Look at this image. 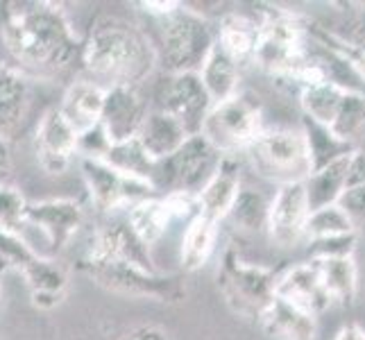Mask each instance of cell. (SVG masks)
<instances>
[{"mask_svg":"<svg viewBox=\"0 0 365 340\" xmlns=\"http://www.w3.org/2000/svg\"><path fill=\"white\" fill-rule=\"evenodd\" d=\"M0 34L7 53L21 71L57 75L82 61L84 43L78 39L66 11L46 0H14L3 11Z\"/></svg>","mask_w":365,"mask_h":340,"instance_id":"cell-1","label":"cell"},{"mask_svg":"<svg viewBox=\"0 0 365 340\" xmlns=\"http://www.w3.org/2000/svg\"><path fill=\"white\" fill-rule=\"evenodd\" d=\"M82 64L96 78L111 82V86H138L159 64V50L136 25L116 16H103L86 36Z\"/></svg>","mask_w":365,"mask_h":340,"instance_id":"cell-2","label":"cell"},{"mask_svg":"<svg viewBox=\"0 0 365 340\" xmlns=\"http://www.w3.org/2000/svg\"><path fill=\"white\" fill-rule=\"evenodd\" d=\"M277 274L272 268L252 263L234 245L225 247L216 270V286L227 309L243 320L259 322L277 295Z\"/></svg>","mask_w":365,"mask_h":340,"instance_id":"cell-3","label":"cell"},{"mask_svg":"<svg viewBox=\"0 0 365 340\" xmlns=\"http://www.w3.org/2000/svg\"><path fill=\"white\" fill-rule=\"evenodd\" d=\"M252 170L277 186L307 182L313 172V159L302 128L263 130L245 150Z\"/></svg>","mask_w":365,"mask_h":340,"instance_id":"cell-4","label":"cell"},{"mask_svg":"<svg viewBox=\"0 0 365 340\" xmlns=\"http://www.w3.org/2000/svg\"><path fill=\"white\" fill-rule=\"evenodd\" d=\"M159 61L168 75L200 73L216 46V28L200 11L182 5L161 21Z\"/></svg>","mask_w":365,"mask_h":340,"instance_id":"cell-5","label":"cell"},{"mask_svg":"<svg viewBox=\"0 0 365 340\" xmlns=\"http://www.w3.org/2000/svg\"><path fill=\"white\" fill-rule=\"evenodd\" d=\"M89 279L109 293L136 299H155L161 304H180L186 299L188 288L184 274L161 272L134 263H86L78 266Z\"/></svg>","mask_w":365,"mask_h":340,"instance_id":"cell-6","label":"cell"},{"mask_svg":"<svg viewBox=\"0 0 365 340\" xmlns=\"http://www.w3.org/2000/svg\"><path fill=\"white\" fill-rule=\"evenodd\" d=\"M307 30L291 11L279 7L268 9L259 21V43L255 64L277 78L295 80V75L307 66Z\"/></svg>","mask_w":365,"mask_h":340,"instance_id":"cell-7","label":"cell"},{"mask_svg":"<svg viewBox=\"0 0 365 340\" xmlns=\"http://www.w3.org/2000/svg\"><path fill=\"white\" fill-rule=\"evenodd\" d=\"M222 157L225 155H220L202 134H193L175 155L157 161L150 182L157 188V193L163 195H197L213 177Z\"/></svg>","mask_w":365,"mask_h":340,"instance_id":"cell-8","label":"cell"},{"mask_svg":"<svg viewBox=\"0 0 365 340\" xmlns=\"http://www.w3.org/2000/svg\"><path fill=\"white\" fill-rule=\"evenodd\" d=\"M263 132V111L252 96L238 93L213 105L202 125V134L220 155H245Z\"/></svg>","mask_w":365,"mask_h":340,"instance_id":"cell-9","label":"cell"},{"mask_svg":"<svg viewBox=\"0 0 365 340\" xmlns=\"http://www.w3.org/2000/svg\"><path fill=\"white\" fill-rule=\"evenodd\" d=\"M80 170L93 207L103 213L130 211L134 205L157 195V188L148 180L125 175L103 159H80Z\"/></svg>","mask_w":365,"mask_h":340,"instance_id":"cell-10","label":"cell"},{"mask_svg":"<svg viewBox=\"0 0 365 340\" xmlns=\"http://www.w3.org/2000/svg\"><path fill=\"white\" fill-rule=\"evenodd\" d=\"M213 107L200 73H178L168 75L159 89V109L178 118L188 134H200L202 125Z\"/></svg>","mask_w":365,"mask_h":340,"instance_id":"cell-11","label":"cell"},{"mask_svg":"<svg viewBox=\"0 0 365 340\" xmlns=\"http://www.w3.org/2000/svg\"><path fill=\"white\" fill-rule=\"evenodd\" d=\"M311 216V205L307 197L304 182L277 186L270 197V220L268 236L282 249H293L307 238V222Z\"/></svg>","mask_w":365,"mask_h":340,"instance_id":"cell-12","label":"cell"},{"mask_svg":"<svg viewBox=\"0 0 365 340\" xmlns=\"http://www.w3.org/2000/svg\"><path fill=\"white\" fill-rule=\"evenodd\" d=\"M86 263H134L155 268L150 247L134 234L128 220H114L93 232L84 259Z\"/></svg>","mask_w":365,"mask_h":340,"instance_id":"cell-13","label":"cell"},{"mask_svg":"<svg viewBox=\"0 0 365 340\" xmlns=\"http://www.w3.org/2000/svg\"><path fill=\"white\" fill-rule=\"evenodd\" d=\"M78 132L61 116L59 107L48 109L36 125L34 134L36 161L48 175H61L78 155Z\"/></svg>","mask_w":365,"mask_h":340,"instance_id":"cell-14","label":"cell"},{"mask_svg":"<svg viewBox=\"0 0 365 340\" xmlns=\"http://www.w3.org/2000/svg\"><path fill=\"white\" fill-rule=\"evenodd\" d=\"M148 113V103L138 91V86L116 84L109 86L105 93V109L100 125L105 128L111 143H125L138 136Z\"/></svg>","mask_w":365,"mask_h":340,"instance_id":"cell-15","label":"cell"},{"mask_svg":"<svg viewBox=\"0 0 365 340\" xmlns=\"http://www.w3.org/2000/svg\"><path fill=\"white\" fill-rule=\"evenodd\" d=\"M84 222V207L73 197H53L28 205V225L36 227L53 245L64 249Z\"/></svg>","mask_w":365,"mask_h":340,"instance_id":"cell-16","label":"cell"},{"mask_svg":"<svg viewBox=\"0 0 365 340\" xmlns=\"http://www.w3.org/2000/svg\"><path fill=\"white\" fill-rule=\"evenodd\" d=\"M277 295L293 302L295 306L313 313V316H322L324 311L334 306L331 297L324 291L318 266L313 261L295 263L293 268L277 277Z\"/></svg>","mask_w":365,"mask_h":340,"instance_id":"cell-17","label":"cell"},{"mask_svg":"<svg viewBox=\"0 0 365 340\" xmlns=\"http://www.w3.org/2000/svg\"><path fill=\"white\" fill-rule=\"evenodd\" d=\"M241 161L234 155H225L220 159V166L213 172V177L207 182V186L197 193V207L200 216H205L213 222L227 220L230 211L241 193Z\"/></svg>","mask_w":365,"mask_h":340,"instance_id":"cell-18","label":"cell"},{"mask_svg":"<svg viewBox=\"0 0 365 340\" xmlns=\"http://www.w3.org/2000/svg\"><path fill=\"white\" fill-rule=\"evenodd\" d=\"M261 331L272 340H316L318 338V316L295 306L279 295H274L268 309L261 313L257 322Z\"/></svg>","mask_w":365,"mask_h":340,"instance_id":"cell-19","label":"cell"},{"mask_svg":"<svg viewBox=\"0 0 365 340\" xmlns=\"http://www.w3.org/2000/svg\"><path fill=\"white\" fill-rule=\"evenodd\" d=\"M32 86L25 71L0 64V138L9 141L23 128L30 111Z\"/></svg>","mask_w":365,"mask_h":340,"instance_id":"cell-20","label":"cell"},{"mask_svg":"<svg viewBox=\"0 0 365 340\" xmlns=\"http://www.w3.org/2000/svg\"><path fill=\"white\" fill-rule=\"evenodd\" d=\"M105 93L107 89H103L93 80H75L66 86L59 103V111L71 128L78 132V136L100 125L105 109Z\"/></svg>","mask_w":365,"mask_h":340,"instance_id":"cell-21","label":"cell"},{"mask_svg":"<svg viewBox=\"0 0 365 340\" xmlns=\"http://www.w3.org/2000/svg\"><path fill=\"white\" fill-rule=\"evenodd\" d=\"M25 286L30 291L32 306L50 311L59 306L68 293V272L57 261L36 257L21 270Z\"/></svg>","mask_w":365,"mask_h":340,"instance_id":"cell-22","label":"cell"},{"mask_svg":"<svg viewBox=\"0 0 365 340\" xmlns=\"http://www.w3.org/2000/svg\"><path fill=\"white\" fill-rule=\"evenodd\" d=\"M136 138H138V143L145 148V153L155 161H161L178 153L188 138H191V134H188L184 125L178 118H173L170 113L155 109L148 113V118Z\"/></svg>","mask_w":365,"mask_h":340,"instance_id":"cell-23","label":"cell"},{"mask_svg":"<svg viewBox=\"0 0 365 340\" xmlns=\"http://www.w3.org/2000/svg\"><path fill=\"white\" fill-rule=\"evenodd\" d=\"M200 80H202L207 93L211 96L213 105L225 103V100L241 93L238 91V86H241V64L227 50H222L216 43L202 68H200Z\"/></svg>","mask_w":365,"mask_h":340,"instance_id":"cell-24","label":"cell"},{"mask_svg":"<svg viewBox=\"0 0 365 340\" xmlns=\"http://www.w3.org/2000/svg\"><path fill=\"white\" fill-rule=\"evenodd\" d=\"M216 43L222 50H227L241 66L245 61H255L259 43V21L241 14V11H230L220 19L216 28Z\"/></svg>","mask_w":365,"mask_h":340,"instance_id":"cell-25","label":"cell"},{"mask_svg":"<svg viewBox=\"0 0 365 340\" xmlns=\"http://www.w3.org/2000/svg\"><path fill=\"white\" fill-rule=\"evenodd\" d=\"M354 153H356V150H354ZM354 153H351V155H354ZM351 155L327 163V166H322V168H316L307 177L304 188H307V197H309L311 211L329 207V205H338V200H341V195L345 193V188L349 186Z\"/></svg>","mask_w":365,"mask_h":340,"instance_id":"cell-26","label":"cell"},{"mask_svg":"<svg viewBox=\"0 0 365 340\" xmlns=\"http://www.w3.org/2000/svg\"><path fill=\"white\" fill-rule=\"evenodd\" d=\"M216 243H218V222L200 216V213L191 222H186V230L182 234V247H180V261L184 272L202 270L213 257V252H216Z\"/></svg>","mask_w":365,"mask_h":340,"instance_id":"cell-27","label":"cell"},{"mask_svg":"<svg viewBox=\"0 0 365 340\" xmlns=\"http://www.w3.org/2000/svg\"><path fill=\"white\" fill-rule=\"evenodd\" d=\"M318 266L324 291L334 306H351L359 295V268L354 257L338 259H311Z\"/></svg>","mask_w":365,"mask_h":340,"instance_id":"cell-28","label":"cell"},{"mask_svg":"<svg viewBox=\"0 0 365 340\" xmlns=\"http://www.w3.org/2000/svg\"><path fill=\"white\" fill-rule=\"evenodd\" d=\"M349 86L336 80H322L316 84H309L299 91V105L304 111V118H311L320 125L331 128V123L338 116V109H341L345 93Z\"/></svg>","mask_w":365,"mask_h":340,"instance_id":"cell-29","label":"cell"},{"mask_svg":"<svg viewBox=\"0 0 365 340\" xmlns=\"http://www.w3.org/2000/svg\"><path fill=\"white\" fill-rule=\"evenodd\" d=\"M173 220H175V216H173V211L163 195L148 197L128 211L130 227L148 247H153L155 243H159L161 238L166 236Z\"/></svg>","mask_w":365,"mask_h":340,"instance_id":"cell-30","label":"cell"},{"mask_svg":"<svg viewBox=\"0 0 365 340\" xmlns=\"http://www.w3.org/2000/svg\"><path fill=\"white\" fill-rule=\"evenodd\" d=\"M227 220L234 222L236 230L241 232H268V220H270V200L261 191L255 188H241L236 202L230 211Z\"/></svg>","mask_w":365,"mask_h":340,"instance_id":"cell-31","label":"cell"},{"mask_svg":"<svg viewBox=\"0 0 365 340\" xmlns=\"http://www.w3.org/2000/svg\"><path fill=\"white\" fill-rule=\"evenodd\" d=\"M302 132L307 136V143L311 150V159H313V170L322 168L327 163H331L341 157H347L354 153V145L341 141L327 125H320L311 118L302 120Z\"/></svg>","mask_w":365,"mask_h":340,"instance_id":"cell-32","label":"cell"},{"mask_svg":"<svg viewBox=\"0 0 365 340\" xmlns=\"http://www.w3.org/2000/svg\"><path fill=\"white\" fill-rule=\"evenodd\" d=\"M103 161H107L109 166H114L116 170L125 175L141 177L148 182L153 180V172L157 166V161L145 153V148L138 143V138H132V141H125V143H114Z\"/></svg>","mask_w":365,"mask_h":340,"instance_id":"cell-33","label":"cell"},{"mask_svg":"<svg viewBox=\"0 0 365 340\" xmlns=\"http://www.w3.org/2000/svg\"><path fill=\"white\" fill-rule=\"evenodd\" d=\"M329 130L341 138V141L351 143V145H354L359 136L365 134V93L363 91L347 89L343 105L338 109V116L331 123Z\"/></svg>","mask_w":365,"mask_h":340,"instance_id":"cell-34","label":"cell"},{"mask_svg":"<svg viewBox=\"0 0 365 340\" xmlns=\"http://www.w3.org/2000/svg\"><path fill=\"white\" fill-rule=\"evenodd\" d=\"M356 225L351 222L347 213L338 207L329 205L311 211L309 222H307V241H322V238H336L345 234H354Z\"/></svg>","mask_w":365,"mask_h":340,"instance_id":"cell-35","label":"cell"},{"mask_svg":"<svg viewBox=\"0 0 365 340\" xmlns=\"http://www.w3.org/2000/svg\"><path fill=\"white\" fill-rule=\"evenodd\" d=\"M28 200L14 186H0V230L9 234L23 232L28 225Z\"/></svg>","mask_w":365,"mask_h":340,"instance_id":"cell-36","label":"cell"},{"mask_svg":"<svg viewBox=\"0 0 365 340\" xmlns=\"http://www.w3.org/2000/svg\"><path fill=\"white\" fill-rule=\"evenodd\" d=\"M39 254H36L19 234H9V232L0 230V263H3L5 270L14 268L21 272Z\"/></svg>","mask_w":365,"mask_h":340,"instance_id":"cell-37","label":"cell"},{"mask_svg":"<svg viewBox=\"0 0 365 340\" xmlns=\"http://www.w3.org/2000/svg\"><path fill=\"white\" fill-rule=\"evenodd\" d=\"M320 41L324 43V48L329 50L331 55H336L338 59H343L345 64L354 71V75L359 80L365 82V53H359V50L351 48L343 36H336L329 32H320Z\"/></svg>","mask_w":365,"mask_h":340,"instance_id":"cell-38","label":"cell"},{"mask_svg":"<svg viewBox=\"0 0 365 340\" xmlns=\"http://www.w3.org/2000/svg\"><path fill=\"white\" fill-rule=\"evenodd\" d=\"M356 249V232L336 236V238H322V241H311L309 252L311 259H338V257H354Z\"/></svg>","mask_w":365,"mask_h":340,"instance_id":"cell-39","label":"cell"},{"mask_svg":"<svg viewBox=\"0 0 365 340\" xmlns=\"http://www.w3.org/2000/svg\"><path fill=\"white\" fill-rule=\"evenodd\" d=\"M338 207L347 213L354 225L365 222V186H347L338 200Z\"/></svg>","mask_w":365,"mask_h":340,"instance_id":"cell-40","label":"cell"},{"mask_svg":"<svg viewBox=\"0 0 365 340\" xmlns=\"http://www.w3.org/2000/svg\"><path fill=\"white\" fill-rule=\"evenodd\" d=\"M116 340H170V334L159 324H138L120 334Z\"/></svg>","mask_w":365,"mask_h":340,"instance_id":"cell-41","label":"cell"},{"mask_svg":"<svg viewBox=\"0 0 365 340\" xmlns=\"http://www.w3.org/2000/svg\"><path fill=\"white\" fill-rule=\"evenodd\" d=\"M343 39L354 50H359V53H365V7L359 9V14L351 19L349 32H347V36H343Z\"/></svg>","mask_w":365,"mask_h":340,"instance_id":"cell-42","label":"cell"},{"mask_svg":"<svg viewBox=\"0 0 365 340\" xmlns=\"http://www.w3.org/2000/svg\"><path fill=\"white\" fill-rule=\"evenodd\" d=\"M138 7H143V11H148V14H153L157 19H166L170 16L173 11H178L182 7V3H178V0H173V3H163V0H148V3H138Z\"/></svg>","mask_w":365,"mask_h":340,"instance_id":"cell-43","label":"cell"},{"mask_svg":"<svg viewBox=\"0 0 365 340\" xmlns=\"http://www.w3.org/2000/svg\"><path fill=\"white\" fill-rule=\"evenodd\" d=\"M349 186H365V153L356 150L349 163Z\"/></svg>","mask_w":365,"mask_h":340,"instance_id":"cell-44","label":"cell"},{"mask_svg":"<svg viewBox=\"0 0 365 340\" xmlns=\"http://www.w3.org/2000/svg\"><path fill=\"white\" fill-rule=\"evenodd\" d=\"M9 175H11V150H9V141L0 138V186H7Z\"/></svg>","mask_w":365,"mask_h":340,"instance_id":"cell-45","label":"cell"},{"mask_svg":"<svg viewBox=\"0 0 365 340\" xmlns=\"http://www.w3.org/2000/svg\"><path fill=\"white\" fill-rule=\"evenodd\" d=\"M334 340H365V329L359 322H347L336 331Z\"/></svg>","mask_w":365,"mask_h":340,"instance_id":"cell-46","label":"cell"},{"mask_svg":"<svg viewBox=\"0 0 365 340\" xmlns=\"http://www.w3.org/2000/svg\"><path fill=\"white\" fill-rule=\"evenodd\" d=\"M0 291H3V277H0Z\"/></svg>","mask_w":365,"mask_h":340,"instance_id":"cell-47","label":"cell"}]
</instances>
